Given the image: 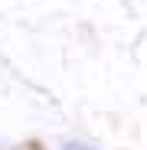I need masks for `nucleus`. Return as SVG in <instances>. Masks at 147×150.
I'll list each match as a JSON object with an SVG mask.
<instances>
[{
  "label": "nucleus",
  "instance_id": "1",
  "mask_svg": "<svg viewBox=\"0 0 147 150\" xmlns=\"http://www.w3.org/2000/svg\"><path fill=\"white\" fill-rule=\"evenodd\" d=\"M62 150H98V147H92V144H82V140H69V144H62Z\"/></svg>",
  "mask_w": 147,
  "mask_h": 150
}]
</instances>
